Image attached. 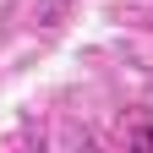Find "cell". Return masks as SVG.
I'll use <instances>...</instances> for the list:
<instances>
[{"label": "cell", "instance_id": "cell-1", "mask_svg": "<svg viewBox=\"0 0 153 153\" xmlns=\"http://www.w3.org/2000/svg\"><path fill=\"white\" fill-rule=\"evenodd\" d=\"M55 6H66V0H44V11H55Z\"/></svg>", "mask_w": 153, "mask_h": 153}]
</instances>
